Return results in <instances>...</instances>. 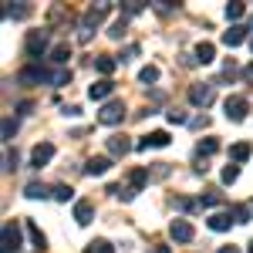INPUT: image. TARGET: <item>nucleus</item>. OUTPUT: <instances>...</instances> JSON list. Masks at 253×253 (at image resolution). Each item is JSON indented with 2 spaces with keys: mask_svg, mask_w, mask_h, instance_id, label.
Segmentation results:
<instances>
[{
  "mask_svg": "<svg viewBox=\"0 0 253 253\" xmlns=\"http://www.w3.org/2000/svg\"><path fill=\"white\" fill-rule=\"evenodd\" d=\"M250 142H236L233 149H230V159H233V162H247V159H250Z\"/></svg>",
  "mask_w": 253,
  "mask_h": 253,
  "instance_id": "22",
  "label": "nucleus"
},
{
  "mask_svg": "<svg viewBox=\"0 0 253 253\" xmlns=\"http://www.w3.org/2000/svg\"><path fill=\"white\" fill-rule=\"evenodd\" d=\"M216 203H219V196H216V193H210V196H203V206H206V210H210V206H216Z\"/></svg>",
  "mask_w": 253,
  "mask_h": 253,
  "instance_id": "38",
  "label": "nucleus"
},
{
  "mask_svg": "<svg viewBox=\"0 0 253 253\" xmlns=\"http://www.w3.org/2000/svg\"><path fill=\"white\" fill-rule=\"evenodd\" d=\"M213 98H216V81H203V84H193L189 88V101H193L196 108L213 105Z\"/></svg>",
  "mask_w": 253,
  "mask_h": 253,
  "instance_id": "4",
  "label": "nucleus"
},
{
  "mask_svg": "<svg viewBox=\"0 0 253 253\" xmlns=\"http://www.w3.org/2000/svg\"><path fill=\"white\" fill-rule=\"evenodd\" d=\"M51 196H54V199H58V203H68V199H75V189H71V186H64V182H61V186H54V189H51Z\"/></svg>",
  "mask_w": 253,
  "mask_h": 253,
  "instance_id": "29",
  "label": "nucleus"
},
{
  "mask_svg": "<svg viewBox=\"0 0 253 253\" xmlns=\"http://www.w3.org/2000/svg\"><path fill=\"white\" fill-rule=\"evenodd\" d=\"M108 169H112V159L108 156H91L88 162H84V172L88 175H105Z\"/></svg>",
  "mask_w": 253,
  "mask_h": 253,
  "instance_id": "13",
  "label": "nucleus"
},
{
  "mask_svg": "<svg viewBox=\"0 0 253 253\" xmlns=\"http://www.w3.org/2000/svg\"><path fill=\"white\" fill-rule=\"evenodd\" d=\"M128 31V17L122 14L118 20H112V27H108V38H115V41H122V34Z\"/></svg>",
  "mask_w": 253,
  "mask_h": 253,
  "instance_id": "23",
  "label": "nucleus"
},
{
  "mask_svg": "<svg viewBox=\"0 0 253 253\" xmlns=\"http://www.w3.org/2000/svg\"><path fill=\"white\" fill-rule=\"evenodd\" d=\"M132 149H135V142H128V138H125V135H112V138H108V152H112V156H115V159L128 156Z\"/></svg>",
  "mask_w": 253,
  "mask_h": 253,
  "instance_id": "12",
  "label": "nucleus"
},
{
  "mask_svg": "<svg viewBox=\"0 0 253 253\" xmlns=\"http://www.w3.org/2000/svg\"><path fill=\"white\" fill-rule=\"evenodd\" d=\"M24 196H27V199H47L51 189H47L44 182H27V186H24Z\"/></svg>",
  "mask_w": 253,
  "mask_h": 253,
  "instance_id": "20",
  "label": "nucleus"
},
{
  "mask_svg": "<svg viewBox=\"0 0 253 253\" xmlns=\"http://www.w3.org/2000/svg\"><path fill=\"white\" fill-rule=\"evenodd\" d=\"M51 159H54V145H51V142H41V145H34V152H31V166H34V169L47 166Z\"/></svg>",
  "mask_w": 253,
  "mask_h": 253,
  "instance_id": "10",
  "label": "nucleus"
},
{
  "mask_svg": "<svg viewBox=\"0 0 253 253\" xmlns=\"http://www.w3.org/2000/svg\"><path fill=\"white\" fill-rule=\"evenodd\" d=\"M213 58H216V47L210 44V41H203V44H196V61H199V64H210Z\"/></svg>",
  "mask_w": 253,
  "mask_h": 253,
  "instance_id": "21",
  "label": "nucleus"
},
{
  "mask_svg": "<svg viewBox=\"0 0 253 253\" xmlns=\"http://www.w3.org/2000/svg\"><path fill=\"white\" fill-rule=\"evenodd\" d=\"M236 179H240V169H236V166H226V169H223V182H226V186H233Z\"/></svg>",
  "mask_w": 253,
  "mask_h": 253,
  "instance_id": "35",
  "label": "nucleus"
},
{
  "mask_svg": "<svg viewBox=\"0 0 253 253\" xmlns=\"http://www.w3.org/2000/svg\"><path fill=\"white\" fill-rule=\"evenodd\" d=\"M112 14V3H98V7H91L84 17H81V31H78V41L84 44V41H91V31H95L101 20Z\"/></svg>",
  "mask_w": 253,
  "mask_h": 253,
  "instance_id": "1",
  "label": "nucleus"
},
{
  "mask_svg": "<svg viewBox=\"0 0 253 253\" xmlns=\"http://www.w3.org/2000/svg\"><path fill=\"white\" fill-rule=\"evenodd\" d=\"M115 91V81H108V78H101V81H95L91 88H88V95L95 98V101H105V98Z\"/></svg>",
  "mask_w": 253,
  "mask_h": 253,
  "instance_id": "16",
  "label": "nucleus"
},
{
  "mask_svg": "<svg viewBox=\"0 0 253 253\" xmlns=\"http://www.w3.org/2000/svg\"><path fill=\"white\" fill-rule=\"evenodd\" d=\"M68 58H71V47H68V44H54V47H51V61H54V64H68Z\"/></svg>",
  "mask_w": 253,
  "mask_h": 253,
  "instance_id": "24",
  "label": "nucleus"
},
{
  "mask_svg": "<svg viewBox=\"0 0 253 253\" xmlns=\"http://www.w3.org/2000/svg\"><path fill=\"white\" fill-rule=\"evenodd\" d=\"M166 145H169V132H162V128H159V132H149L145 138L135 142L138 152H145V149H166Z\"/></svg>",
  "mask_w": 253,
  "mask_h": 253,
  "instance_id": "8",
  "label": "nucleus"
},
{
  "mask_svg": "<svg viewBox=\"0 0 253 253\" xmlns=\"http://www.w3.org/2000/svg\"><path fill=\"white\" fill-rule=\"evenodd\" d=\"M17 250H20V223L7 219L0 230V253H17Z\"/></svg>",
  "mask_w": 253,
  "mask_h": 253,
  "instance_id": "2",
  "label": "nucleus"
},
{
  "mask_svg": "<svg viewBox=\"0 0 253 253\" xmlns=\"http://www.w3.org/2000/svg\"><path fill=\"white\" fill-rule=\"evenodd\" d=\"M142 7H145L142 0H125V3H122V10H125V17H128V14H138Z\"/></svg>",
  "mask_w": 253,
  "mask_h": 253,
  "instance_id": "36",
  "label": "nucleus"
},
{
  "mask_svg": "<svg viewBox=\"0 0 253 253\" xmlns=\"http://www.w3.org/2000/svg\"><path fill=\"white\" fill-rule=\"evenodd\" d=\"M31 14H34L31 3H7V7H3V17H10V20H27Z\"/></svg>",
  "mask_w": 253,
  "mask_h": 253,
  "instance_id": "14",
  "label": "nucleus"
},
{
  "mask_svg": "<svg viewBox=\"0 0 253 253\" xmlns=\"http://www.w3.org/2000/svg\"><path fill=\"white\" fill-rule=\"evenodd\" d=\"M149 253H169V247H156V250H149Z\"/></svg>",
  "mask_w": 253,
  "mask_h": 253,
  "instance_id": "41",
  "label": "nucleus"
},
{
  "mask_svg": "<svg viewBox=\"0 0 253 253\" xmlns=\"http://www.w3.org/2000/svg\"><path fill=\"white\" fill-rule=\"evenodd\" d=\"M24 51H27V58H44V51H47V31H31L27 41H24Z\"/></svg>",
  "mask_w": 253,
  "mask_h": 253,
  "instance_id": "6",
  "label": "nucleus"
},
{
  "mask_svg": "<svg viewBox=\"0 0 253 253\" xmlns=\"http://www.w3.org/2000/svg\"><path fill=\"white\" fill-rule=\"evenodd\" d=\"M206 223H210V230H213V233H226L233 219H230V213H213L210 219H206Z\"/></svg>",
  "mask_w": 253,
  "mask_h": 253,
  "instance_id": "18",
  "label": "nucleus"
},
{
  "mask_svg": "<svg viewBox=\"0 0 253 253\" xmlns=\"http://www.w3.org/2000/svg\"><path fill=\"white\" fill-rule=\"evenodd\" d=\"M250 51H253V41H250Z\"/></svg>",
  "mask_w": 253,
  "mask_h": 253,
  "instance_id": "43",
  "label": "nucleus"
},
{
  "mask_svg": "<svg viewBox=\"0 0 253 253\" xmlns=\"http://www.w3.org/2000/svg\"><path fill=\"white\" fill-rule=\"evenodd\" d=\"M115 68H118V58H112V54H101V58H95V71H98V75H105V78H108Z\"/></svg>",
  "mask_w": 253,
  "mask_h": 253,
  "instance_id": "19",
  "label": "nucleus"
},
{
  "mask_svg": "<svg viewBox=\"0 0 253 253\" xmlns=\"http://www.w3.org/2000/svg\"><path fill=\"white\" fill-rule=\"evenodd\" d=\"M243 41H247V27H240V24H233V27L223 34V44H226V47H240Z\"/></svg>",
  "mask_w": 253,
  "mask_h": 253,
  "instance_id": "17",
  "label": "nucleus"
},
{
  "mask_svg": "<svg viewBox=\"0 0 253 253\" xmlns=\"http://www.w3.org/2000/svg\"><path fill=\"white\" fill-rule=\"evenodd\" d=\"M145 182H149V169H135V172L128 175V186H132V189H142V186H145Z\"/></svg>",
  "mask_w": 253,
  "mask_h": 253,
  "instance_id": "26",
  "label": "nucleus"
},
{
  "mask_svg": "<svg viewBox=\"0 0 253 253\" xmlns=\"http://www.w3.org/2000/svg\"><path fill=\"white\" fill-rule=\"evenodd\" d=\"M216 152H219V142H216V138H203V142H199V159L216 156Z\"/></svg>",
  "mask_w": 253,
  "mask_h": 253,
  "instance_id": "27",
  "label": "nucleus"
},
{
  "mask_svg": "<svg viewBox=\"0 0 253 253\" xmlns=\"http://www.w3.org/2000/svg\"><path fill=\"white\" fill-rule=\"evenodd\" d=\"M169 236H172L175 243H193L196 230H193L189 219H172V223H169Z\"/></svg>",
  "mask_w": 253,
  "mask_h": 253,
  "instance_id": "7",
  "label": "nucleus"
},
{
  "mask_svg": "<svg viewBox=\"0 0 253 253\" xmlns=\"http://www.w3.org/2000/svg\"><path fill=\"white\" fill-rule=\"evenodd\" d=\"M250 206H233V223H250Z\"/></svg>",
  "mask_w": 253,
  "mask_h": 253,
  "instance_id": "33",
  "label": "nucleus"
},
{
  "mask_svg": "<svg viewBox=\"0 0 253 253\" xmlns=\"http://www.w3.org/2000/svg\"><path fill=\"white\" fill-rule=\"evenodd\" d=\"M250 253H253V240H250Z\"/></svg>",
  "mask_w": 253,
  "mask_h": 253,
  "instance_id": "42",
  "label": "nucleus"
},
{
  "mask_svg": "<svg viewBox=\"0 0 253 253\" xmlns=\"http://www.w3.org/2000/svg\"><path fill=\"white\" fill-rule=\"evenodd\" d=\"M84 253H115V247H112L108 240H91V243H88V250H84Z\"/></svg>",
  "mask_w": 253,
  "mask_h": 253,
  "instance_id": "30",
  "label": "nucleus"
},
{
  "mask_svg": "<svg viewBox=\"0 0 253 253\" xmlns=\"http://www.w3.org/2000/svg\"><path fill=\"white\" fill-rule=\"evenodd\" d=\"M169 122H172V125H182V122H189V118H186V112H179V108H172V112H169Z\"/></svg>",
  "mask_w": 253,
  "mask_h": 253,
  "instance_id": "37",
  "label": "nucleus"
},
{
  "mask_svg": "<svg viewBox=\"0 0 253 253\" xmlns=\"http://www.w3.org/2000/svg\"><path fill=\"white\" fill-rule=\"evenodd\" d=\"M122 118H125V101H118V98L105 101L101 112H98V122L101 125H122Z\"/></svg>",
  "mask_w": 253,
  "mask_h": 253,
  "instance_id": "3",
  "label": "nucleus"
},
{
  "mask_svg": "<svg viewBox=\"0 0 253 253\" xmlns=\"http://www.w3.org/2000/svg\"><path fill=\"white\" fill-rule=\"evenodd\" d=\"M14 169H17V152L7 149V152H3V172H14Z\"/></svg>",
  "mask_w": 253,
  "mask_h": 253,
  "instance_id": "34",
  "label": "nucleus"
},
{
  "mask_svg": "<svg viewBox=\"0 0 253 253\" xmlns=\"http://www.w3.org/2000/svg\"><path fill=\"white\" fill-rule=\"evenodd\" d=\"M68 81H71V71H68V68H61V71L51 75V84H54V88H64Z\"/></svg>",
  "mask_w": 253,
  "mask_h": 253,
  "instance_id": "31",
  "label": "nucleus"
},
{
  "mask_svg": "<svg viewBox=\"0 0 253 253\" xmlns=\"http://www.w3.org/2000/svg\"><path fill=\"white\" fill-rule=\"evenodd\" d=\"M24 230H27V236H31V243H34L38 250H47V236L41 233V226L34 223V219H24Z\"/></svg>",
  "mask_w": 253,
  "mask_h": 253,
  "instance_id": "15",
  "label": "nucleus"
},
{
  "mask_svg": "<svg viewBox=\"0 0 253 253\" xmlns=\"http://www.w3.org/2000/svg\"><path fill=\"white\" fill-rule=\"evenodd\" d=\"M17 81L20 84H41V81H51V75H47L41 64H27V68L17 75Z\"/></svg>",
  "mask_w": 253,
  "mask_h": 253,
  "instance_id": "9",
  "label": "nucleus"
},
{
  "mask_svg": "<svg viewBox=\"0 0 253 253\" xmlns=\"http://www.w3.org/2000/svg\"><path fill=\"white\" fill-rule=\"evenodd\" d=\"M91 219H95V203L91 199H78L75 203V223L78 226H88Z\"/></svg>",
  "mask_w": 253,
  "mask_h": 253,
  "instance_id": "11",
  "label": "nucleus"
},
{
  "mask_svg": "<svg viewBox=\"0 0 253 253\" xmlns=\"http://www.w3.org/2000/svg\"><path fill=\"white\" fill-rule=\"evenodd\" d=\"M14 135H17V118L7 115V118H3V142H10Z\"/></svg>",
  "mask_w": 253,
  "mask_h": 253,
  "instance_id": "32",
  "label": "nucleus"
},
{
  "mask_svg": "<svg viewBox=\"0 0 253 253\" xmlns=\"http://www.w3.org/2000/svg\"><path fill=\"white\" fill-rule=\"evenodd\" d=\"M223 112H226V118L230 122H243L247 118V112H250V101L243 95H230L226 101H223Z\"/></svg>",
  "mask_w": 253,
  "mask_h": 253,
  "instance_id": "5",
  "label": "nucleus"
},
{
  "mask_svg": "<svg viewBox=\"0 0 253 253\" xmlns=\"http://www.w3.org/2000/svg\"><path fill=\"white\" fill-rule=\"evenodd\" d=\"M250 24H253V20H250Z\"/></svg>",
  "mask_w": 253,
  "mask_h": 253,
  "instance_id": "44",
  "label": "nucleus"
},
{
  "mask_svg": "<svg viewBox=\"0 0 253 253\" xmlns=\"http://www.w3.org/2000/svg\"><path fill=\"white\" fill-rule=\"evenodd\" d=\"M243 78H247V81L253 84V64H247V68H243Z\"/></svg>",
  "mask_w": 253,
  "mask_h": 253,
  "instance_id": "39",
  "label": "nucleus"
},
{
  "mask_svg": "<svg viewBox=\"0 0 253 253\" xmlns=\"http://www.w3.org/2000/svg\"><path fill=\"white\" fill-rule=\"evenodd\" d=\"M243 14H247V3H243V0H233V3H226V17H230V20H240Z\"/></svg>",
  "mask_w": 253,
  "mask_h": 253,
  "instance_id": "28",
  "label": "nucleus"
},
{
  "mask_svg": "<svg viewBox=\"0 0 253 253\" xmlns=\"http://www.w3.org/2000/svg\"><path fill=\"white\" fill-rule=\"evenodd\" d=\"M219 253H240V247H219Z\"/></svg>",
  "mask_w": 253,
  "mask_h": 253,
  "instance_id": "40",
  "label": "nucleus"
},
{
  "mask_svg": "<svg viewBox=\"0 0 253 253\" xmlns=\"http://www.w3.org/2000/svg\"><path fill=\"white\" fill-rule=\"evenodd\" d=\"M138 81H142V84H156L159 81V68L156 64H145V68L138 71Z\"/></svg>",
  "mask_w": 253,
  "mask_h": 253,
  "instance_id": "25",
  "label": "nucleus"
}]
</instances>
